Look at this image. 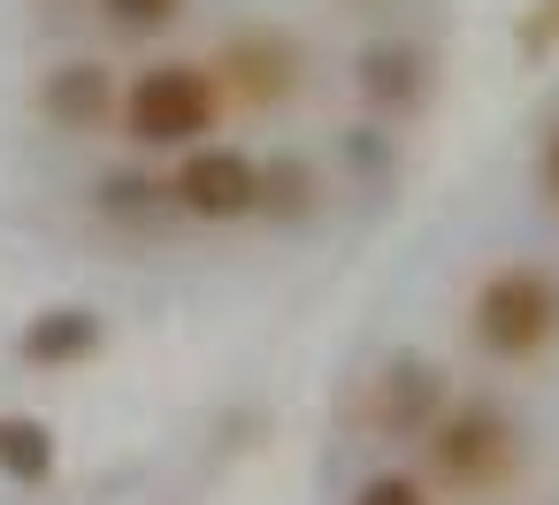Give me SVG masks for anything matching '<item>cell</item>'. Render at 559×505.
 Returning a JSON list of instances; mask_svg holds the SVG:
<instances>
[{
	"mask_svg": "<svg viewBox=\"0 0 559 505\" xmlns=\"http://www.w3.org/2000/svg\"><path fill=\"white\" fill-rule=\"evenodd\" d=\"M521 467H528V444L498 398H452L421 429V474L437 482V497H498L521 482Z\"/></svg>",
	"mask_w": 559,
	"mask_h": 505,
	"instance_id": "obj_1",
	"label": "cell"
},
{
	"mask_svg": "<svg viewBox=\"0 0 559 505\" xmlns=\"http://www.w3.org/2000/svg\"><path fill=\"white\" fill-rule=\"evenodd\" d=\"M467 345L498 368H536L559 352V268L544 261H498L467 291Z\"/></svg>",
	"mask_w": 559,
	"mask_h": 505,
	"instance_id": "obj_2",
	"label": "cell"
},
{
	"mask_svg": "<svg viewBox=\"0 0 559 505\" xmlns=\"http://www.w3.org/2000/svg\"><path fill=\"white\" fill-rule=\"evenodd\" d=\"M230 116L223 85L207 62H185V55H162L146 70L123 77V100H116V131L139 146V154H185L200 139H215Z\"/></svg>",
	"mask_w": 559,
	"mask_h": 505,
	"instance_id": "obj_3",
	"label": "cell"
},
{
	"mask_svg": "<svg viewBox=\"0 0 559 505\" xmlns=\"http://www.w3.org/2000/svg\"><path fill=\"white\" fill-rule=\"evenodd\" d=\"M162 200H169V215L207 223V230L253 223V215H261V154H246V146H230V139H200V146L169 154Z\"/></svg>",
	"mask_w": 559,
	"mask_h": 505,
	"instance_id": "obj_4",
	"label": "cell"
},
{
	"mask_svg": "<svg viewBox=\"0 0 559 505\" xmlns=\"http://www.w3.org/2000/svg\"><path fill=\"white\" fill-rule=\"evenodd\" d=\"M207 70H215V85H223V100H230L238 116H276V108H292V100L307 93V47H299L284 24H246V32H230V39L207 55Z\"/></svg>",
	"mask_w": 559,
	"mask_h": 505,
	"instance_id": "obj_5",
	"label": "cell"
},
{
	"mask_svg": "<svg viewBox=\"0 0 559 505\" xmlns=\"http://www.w3.org/2000/svg\"><path fill=\"white\" fill-rule=\"evenodd\" d=\"M116 100H123V77H116L108 62H93V55L55 62V70H39V85H32L39 123L62 131V139H100V131H116Z\"/></svg>",
	"mask_w": 559,
	"mask_h": 505,
	"instance_id": "obj_6",
	"label": "cell"
},
{
	"mask_svg": "<svg viewBox=\"0 0 559 505\" xmlns=\"http://www.w3.org/2000/svg\"><path fill=\"white\" fill-rule=\"evenodd\" d=\"M444 406H452V383H444V368H429L421 352H399V360H383V368L368 375V429H376L383 444H421V429H429Z\"/></svg>",
	"mask_w": 559,
	"mask_h": 505,
	"instance_id": "obj_7",
	"label": "cell"
},
{
	"mask_svg": "<svg viewBox=\"0 0 559 505\" xmlns=\"http://www.w3.org/2000/svg\"><path fill=\"white\" fill-rule=\"evenodd\" d=\"M100 352H108V322L93 306H39L24 322V337H16V360L39 368V375H70V368H85Z\"/></svg>",
	"mask_w": 559,
	"mask_h": 505,
	"instance_id": "obj_8",
	"label": "cell"
},
{
	"mask_svg": "<svg viewBox=\"0 0 559 505\" xmlns=\"http://www.w3.org/2000/svg\"><path fill=\"white\" fill-rule=\"evenodd\" d=\"M353 85H360L368 116H391V123H406V116L429 100V55H421L414 39H376V47L353 62Z\"/></svg>",
	"mask_w": 559,
	"mask_h": 505,
	"instance_id": "obj_9",
	"label": "cell"
},
{
	"mask_svg": "<svg viewBox=\"0 0 559 505\" xmlns=\"http://www.w3.org/2000/svg\"><path fill=\"white\" fill-rule=\"evenodd\" d=\"M62 467V436L39 413H0V482L16 490H47Z\"/></svg>",
	"mask_w": 559,
	"mask_h": 505,
	"instance_id": "obj_10",
	"label": "cell"
},
{
	"mask_svg": "<svg viewBox=\"0 0 559 505\" xmlns=\"http://www.w3.org/2000/svg\"><path fill=\"white\" fill-rule=\"evenodd\" d=\"M314 215H322V177H314V161L269 154V161H261V215H253V223L299 230V223H314Z\"/></svg>",
	"mask_w": 559,
	"mask_h": 505,
	"instance_id": "obj_11",
	"label": "cell"
},
{
	"mask_svg": "<svg viewBox=\"0 0 559 505\" xmlns=\"http://www.w3.org/2000/svg\"><path fill=\"white\" fill-rule=\"evenodd\" d=\"M192 0H93V16L108 39H169L185 24Z\"/></svg>",
	"mask_w": 559,
	"mask_h": 505,
	"instance_id": "obj_12",
	"label": "cell"
},
{
	"mask_svg": "<svg viewBox=\"0 0 559 505\" xmlns=\"http://www.w3.org/2000/svg\"><path fill=\"white\" fill-rule=\"evenodd\" d=\"M93 207H100L108 223H146V215H169L162 177H146V169H108V177L93 184Z\"/></svg>",
	"mask_w": 559,
	"mask_h": 505,
	"instance_id": "obj_13",
	"label": "cell"
},
{
	"mask_svg": "<svg viewBox=\"0 0 559 505\" xmlns=\"http://www.w3.org/2000/svg\"><path fill=\"white\" fill-rule=\"evenodd\" d=\"M345 505H444L437 497V482L429 474H414V467H376V474H360L353 482V497Z\"/></svg>",
	"mask_w": 559,
	"mask_h": 505,
	"instance_id": "obj_14",
	"label": "cell"
},
{
	"mask_svg": "<svg viewBox=\"0 0 559 505\" xmlns=\"http://www.w3.org/2000/svg\"><path fill=\"white\" fill-rule=\"evenodd\" d=\"M536 192H544V207L559 215V123H551L544 146H536Z\"/></svg>",
	"mask_w": 559,
	"mask_h": 505,
	"instance_id": "obj_15",
	"label": "cell"
},
{
	"mask_svg": "<svg viewBox=\"0 0 559 505\" xmlns=\"http://www.w3.org/2000/svg\"><path fill=\"white\" fill-rule=\"evenodd\" d=\"M528 47H559V0H536V16H528Z\"/></svg>",
	"mask_w": 559,
	"mask_h": 505,
	"instance_id": "obj_16",
	"label": "cell"
}]
</instances>
